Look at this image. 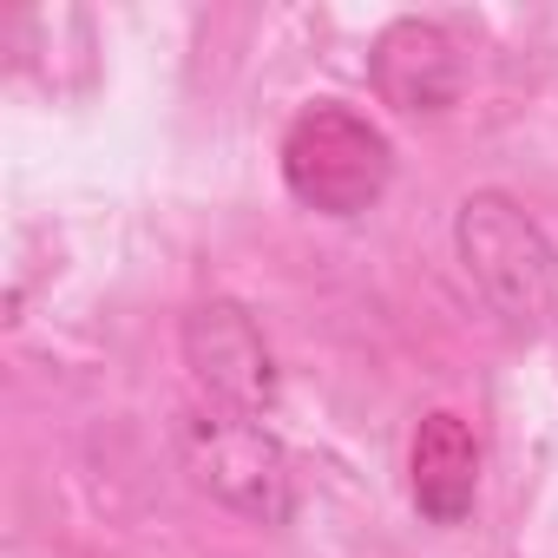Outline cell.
Masks as SVG:
<instances>
[{"mask_svg": "<svg viewBox=\"0 0 558 558\" xmlns=\"http://www.w3.org/2000/svg\"><path fill=\"white\" fill-rule=\"evenodd\" d=\"M453 250L512 336H558V250L506 191H473L453 210Z\"/></svg>", "mask_w": 558, "mask_h": 558, "instance_id": "cell-1", "label": "cell"}, {"mask_svg": "<svg viewBox=\"0 0 558 558\" xmlns=\"http://www.w3.org/2000/svg\"><path fill=\"white\" fill-rule=\"evenodd\" d=\"M178 453H184V473L217 506H230L236 519H250V525H283L290 519V506H296L290 453L256 414H230V408L197 401L178 421Z\"/></svg>", "mask_w": 558, "mask_h": 558, "instance_id": "cell-2", "label": "cell"}, {"mask_svg": "<svg viewBox=\"0 0 558 558\" xmlns=\"http://www.w3.org/2000/svg\"><path fill=\"white\" fill-rule=\"evenodd\" d=\"M395 178V145L349 106H310L283 132V184L316 217H362Z\"/></svg>", "mask_w": 558, "mask_h": 558, "instance_id": "cell-3", "label": "cell"}, {"mask_svg": "<svg viewBox=\"0 0 558 558\" xmlns=\"http://www.w3.org/2000/svg\"><path fill=\"white\" fill-rule=\"evenodd\" d=\"M184 368L197 381V395L210 408H230V414H269L283 381H276V355L256 329V316L230 296H210L184 316Z\"/></svg>", "mask_w": 558, "mask_h": 558, "instance_id": "cell-4", "label": "cell"}, {"mask_svg": "<svg viewBox=\"0 0 558 558\" xmlns=\"http://www.w3.org/2000/svg\"><path fill=\"white\" fill-rule=\"evenodd\" d=\"M368 80H375L381 106L434 119V112H447L460 99L466 60H460V40L440 21H395L368 47Z\"/></svg>", "mask_w": 558, "mask_h": 558, "instance_id": "cell-5", "label": "cell"}, {"mask_svg": "<svg viewBox=\"0 0 558 558\" xmlns=\"http://www.w3.org/2000/svg\"><path fill=\"white\" fill-rule=\"evenodd\" d=\"M408 493L421 506V519L434 525H460L480 499V440L460 414L434 408L421 427H414V447H408Z\"/></svg>", "mask_w": 558, "mask_h": 558, "instance_id": "cell-6", "label": "cell"}]
</instances>
